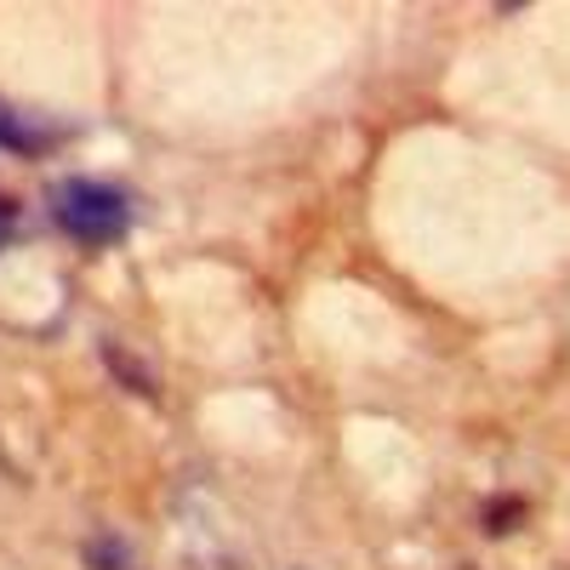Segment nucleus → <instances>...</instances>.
Returning <instances> with one entry per match:
<instances>
[{"instance_id": "obj_1", "label": "nucleus", "mask_w": 570, "mask_h": 570, "mask_svg": "<svg viewBox=\"0 0 570 570\" xmlns=\"http://www.w3.org/2000/svg\"><path fill=\"white\" fill-rule=\"evenodd\" d=\"M52 212H58V223L75 234V240H86V246H109V240H120L126 223H131V206H126L120 188L91 183V177H69V183L58 188Z\"/></svg>"}, {"instance_id": "obj_2", "label": "nucleus", "mask_w": 570, "mask_h": 570, "mask_svg": "<svg viewBox=\"0 0 570 570\" xmlns=\"http://www.w3.org/2000/svg\"><path fill=\"white\" fill-rule=\"evenodd\" d=\"M0 149H18V155H35L40 149V137L12 115V109H0Z\"/></svg>"}, {"instance_id": "obj_3", "label": "nucleus", "mask_w": 570, "mask_h": 570, "mask_svg": "<svg viewBox=\"0 0 570 570\" xmlns=\"http://www.w3.org/2000/svg\"><path fill=\"white\" fill-rule=\"evenodd\" d=\"M109 371L126 376V389H131V394H149V400H155V376H149V365H131L126 348H109Z\"/></svg>"}, {"instance_id": "obj_4", "label": "nucleus", "mask_w": 570, "mask_h": 570, "mask_svg": "<svg viewBox=\"0 0 570 570\" xmlns=\"http://www.w3.org/2000/svg\"><path fill=\"white\" fill-rule=\"evenodd\" d=\"M519 519H525V502H519V497H502V502H491V508H485V531H491V537H502V531H513V525H519Z\"/></svg>"}, {"instance_id": "obj_5", "label": "nucleus", "mask_w": 570, "mask_h": 570, "mask_svg": "<svg viewBox=\"0 0 570 570\" xmlns=\"http://www.w3.org/2000/svg\"><path fill=\"white\" fill-rule=\"evenodd\" d=\"M12 223H18V200H12V195H0V234H7Z\"/></svg>"}]
</instances>
